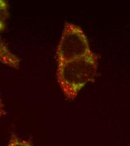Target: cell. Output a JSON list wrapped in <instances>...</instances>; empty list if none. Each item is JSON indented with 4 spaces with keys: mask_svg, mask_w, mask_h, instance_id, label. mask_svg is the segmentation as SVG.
<instances>
[{
    "mask_svg": "<svg viewBox=\"0 0 130 146\" xmlns=\"http://www.w3.org/2000/svg\"><path fill=\"white\" fill-rule=\"evenodd\" d=\"M5 113H6V112L3 109V106L2 104V101H1V100L0 98V117L2 115H5Z\"/></svg>",
    "mask_w": 130,
    "mask_h": 146,
    "instance_id": "8992f818",
    "label": "cell"
},
{
    "mask_svg": "<svg viewBox=\"0 0 130 146\" xmlns=\"http://www.w3.org/2000/svg\"><path fill=\"white\" fill-rule=\"evenodd\" d=\"M8 17L7 5L5 1L0 0V31L6 26V21Z\"/></svg>",
    "mask_w": 130,
    "mask_h": 146,
    "instance_id": "277c9868",
    "label": "cell"
},
{
    "mask_svg": "<svg viewBox=\"0 0 130 146\" xmlns=\"http://www.w3.org/2000/svg\"><path fill=\"white\" fill-rule=\"evenodd\" d=\"M0 62L13 68L18 69L20 60L13 54L0 38Z\"/></svg>",
    "mask_w": 130,
    "mask_h": 146,
    "instance_id": "3957f363",
    "label": "cell"
},
{
    "mask_svg": "<svg viewBox=\"0 0 130 146\" xmlns=\"http://www.w3.org/2000/svg\"><path fill=\"white\" fill-rule=\"evenodd\" d=\"M7 146H33L29 142L20 139L19 138L14 137L11 139Z\"/></svg>",
    "mask_w": 130,
    "mask_h": 146,
    "instance_id": "5b68a950",
    "label": "cell"
},
{
    "mask_svg": "<svg viewBox=\"0 0 130 146\" xmlns=\"http://www.w3.org/2000/svg\"><path fill=\"white\" fill-rule=\"evenodd\" d=\"M98 69V58L94 53L58 64L57 79L65 97L70 100L88 82L93 80Z\"/></svg>",
    "mask_w": 130,
    "mask_h": 146,
    "instance_id": "6da1fadb",
    "label": "cell"
},
{
    "mask_svg": "<svg viewBox=\"0 0 130 146\" xmlns=\"http://www.w3.org/2000/svg\"><path fill=\"white\" fill-rule=\"evenodd\" d=\"M90 46L82 29L74 24H65L56 52L58 64L90 54Z\"/></svg>",
    "mask_w": 130,
    "mask_h": 146,
    "instance_id": "7a4b0ae2",
    "label": "cell"
}]
</instances>
